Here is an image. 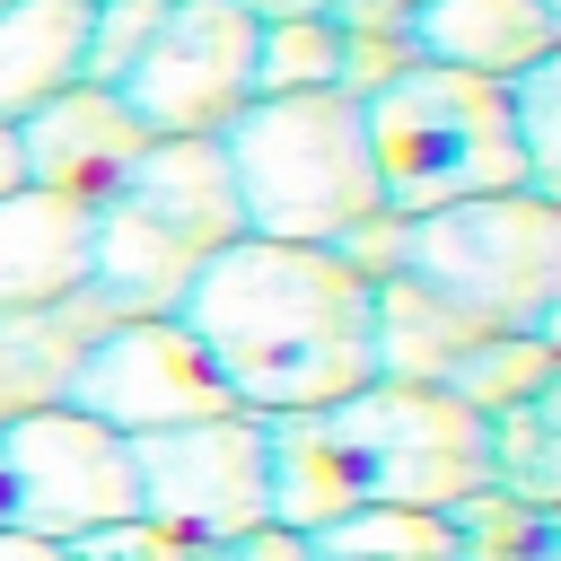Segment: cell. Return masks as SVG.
<instances>
[{"mask_svg":"<svg viewBox=\"0 0 561 561\" xmlns=\"http://www.w3.org/2000/svg\"><path fill=\"white\" fill-rule=\"evenodd\" d=\"M114 517H140L123 430H105L70 403L0 421V526L61 543V535H88V526H114Z\"/></svg>","mask_w":561,"mask_h":561,"instance_id":"6","label":"cell"},{"mask_svg":"<svg viewBox=\"0 0 561 561\" xmlns=\"http://www.w3.org/2000/svg\"><path fill=\"white\" fill-rule=\"evenodd\" d=\"M342 88V18H263L254 26V96Z\"/></svg>","mask_w":561,"mask_h":561,"instance_id":"21","label":"cell"},{"mask_svg":"<svg viewBox=\"0 0 561 561\" xmlns=\"http://www.w3.org/2000/svg\"><path fill=\"white\" fill-rule=\"evenodd\" d=\"M456 561H561V508H526L508 491H465L447 500Z\"/></svg>","mask_w":561,"mask_h":561,"instance_id":"19","label":"cell"},{"mask_svg":"<svg viewBox=\"0 0 561 561\" xmlns=\"http://www.w3.org/2000/svg\"><path fill=\"white\" fill-rule=\"evenodd\" d=\"M105 210H123V219H140V228L175 237L184 254H219V245H237V237H245V210H237V175H228L219 131L149 140V149L131 158V175L114 184V202H105Z\"/></svg>","mask_w":561,"mask_h":561,"instance_id":"11","label":"cell"},{"mask_svg":"<svg viewBox=\"0 0 561 561\" xmlns=\"http://www.w3.org/2000/svg\"><path fill=\"white\" fill-rule=\"evenodd\" d=\"M105 307L79 289L61 307H0V421H26V412H53L96 342Z\"/></svg>","mask_w":561,"mask_h":561,"instance_id":"15","label":"cell"},{"mask_svg":"<svg viewBox=\"0 0 561 561\" xmlns=\"http://www.w3.org/2000/svg\"><path fill=\"white\" fill-rule=\"evenodd\" d=\"M61 403L88 412V421H105V430H123V438L237 412L228 377H219L210 351L184 333V316H105Z\"/></svg>","mask_w":561,"mask_h":561,"instance_id":"7","label":"cell"},{"mask_svg":"<svg viewBox=\"0 0 561 561\" xmlns=\"http://www.w3.org/2000/svg\"><path fill=\"white\" fill-rule=\"evenodd\" d=\"M0 561H61L53 535H26V526H0Z\"/></svg>","mask_w":561,"mask_h":561,"instance_id":"25","label":"cell"},{"mask_svg":"<svg viewBox=\"0 0 561 561\" xmlns=\"http://www.w3.org/2000/svg\"><path fill=\"white\" fill-rule=\"evenodd\" d=\"M9 131H18L26 184H35V193H61V202H79V210H105L114 184L131 175V158L158 140V131H149L114 88H96V79L44 96V105H35L26 123H9Z\"/></svg>","mask_w":561,"mask_h":561,"instance_id":"10","label":"cell"},{"mask_svg":"<svg viewBox=\"0 0 561 561\" xmlns=\"http://www.w3.org/2000/svg\"><path fill=\"white\" fill-rule=\"evenodd\" d=\"M88 245H96V210L9 184L0 193V307H61L88 289Z\"/></svg>","mask_w":561,"mask_h":561,"instance_id":"13","label":"cell"},{"mask_svg":"<svg viewBox=\"0 0 561 561\" xmlns=\"http://www.w3.org/2000/svg\"><path fill=\"white\" fill-rule=\"evenodd\" d=\"M114 96L158 140L228 131V114L254 96V18L237 0H167V18L149 26V44L114 79Z\"/></svg>","mask_w":561,"mask_h":561,"instance_id":"8","label":"cell"},{"mask_svg":"<svg viewBox=\"0 0 561 561\" xmlns=\"http://www.w3.org/2000/svg\"><path fill=\"white\" fill-rule=\"evenodd\" d=\"M316 561H456L447 508H342L324 526H307Z\"/></svg>","mask_w":561,"mask_h":561,"instance_id":"18","label":"cell"},{"mask_svg":"<svg viewBox=\"0 0 561 561\" xmlns=\"http://www.w3.org/2000/svg\"><path fill=\"white\" fill-rule=\"evenodd\" d=\"M403 280L491 333H561V193L508 184L403 219Z\"/></svg>","mask_w":561,"mask_h":561,"instance_id":"4","label":"cell"},{"mask_svg":"<svg viewBox=\"0 0 561 561\" xmlns=\"http://www.w3.org/2000/svg\"><path fill=\"white\" fill-rule=\"evenodd\" d=\"M482 316H465V307H447V298H430L421 280H368V342H377V377L386 386H430V394H447V377L482 351Z\"/></svg>","mask_w":561,"mask_h":561,"instance_id":"14","label":"cell"},{"mask_svg":"<svg viewBox=\"0 0 561 561\" xmlns=\"http://www.w3.org/2000/svg\"><path fill=\"white\" fill-rule=\"evenodd\" d=\"M552 377H561V333H482V351L447 377V403H465L482 421V412H500Z\"/></svg>","mask_w":561,"mask_h":561,"instance_id":"20","label":"cell"},{"mask_svg":"<svg viewBox=\"0 0 561 561\" xmlns=\"http://www.w3.org/2000/svg\"><path fill=\"white\" fill-rule=\"evenodd\" d=\"M508 88V131H517V158H526V184L535 193H561V123H552V88H561V53L526 61Z\"/></svg>","mask_w":561,"mask_h":561,"instance_id":"22","label":"cell"},{"mask_svg":"<svg viewBox=\"0 0 561 561\" xmlns=\"http://www.w3.org/2000/svg\"><path fill=\"white\" fill-rule=\"evenodd\" d=\"M482 491H508L526 508H561V377L482 412Z\"/></svg>","mask_w":561,"mask_h":561,"instance_id":"17","label":"cell"},{"mask_svg":"<svg viewBox=\"0 0 561 561\" xmlns=\"http://www.w3.org/2000/svg\"><path fill=\"white\" fill-rule=\"evenodd\" d=\"M9 184H26V167H18V131L0 123V193H9Z\"/></svg>","mask_w":561,"mask_h":561,"instance_id":"27","label":"cell"},{"mask_svg":"<svg viewBox=\"0 0 561 561\" xmlns=\"http://www.w3.org/2000/svg\"><path fill=\"white\" fill-rule=\"evenodd\" d=\"M175 316L228 377L237 412H316V403L377 386L368 280L342 272L324 245L237 237L202 254Z\"/></svg>","mask_w":561,"mask_h":561,"instance_id":"1","label":"cell"},{"mask_svg":"<svg viewBox=\"0 0 561 561\" xmlns=\"http://www.w3.org/2000/svg\"><path fill=\"white\" fill-rule=\"evenodd\" d=\"M412 9H421V0H342L333 18H342V26H403Z\"/></svg>","mask_w":561,"mask_h":561,"instance_id":"24","label":"cell"},{"mask_svg":"<svg viewBox=\"0 0 561 561\" xmlns=\"http://www.w3.org/2000/svg\"><path fill=\"white\" fill-rule=\"evenodd\" d=\"M131 500L149 526L228 543L263 526V412H219L184 430H140L131 438Z\"/></svg>","mask_w":561,"mask_h":561,"instance_id":"9","label":"cell"},{"mask_svg":"<svg viewBox=\"0 0 561 561\" xmlns=\"http://www.w3.org/2000/svg\"><path fill=\"white\" fill-rule=\"evenodd\" d=\"M219 552H228V561H316V552H307V535H298V526H272V517H263V526H245V535H228Z\"/></svg>","mask_w":561,"mask_h":561,"instance_id":"23","label":"cell"},{"mask_svg":"<svg viewBox=\"0 0 561 561\" xmlns=\"http://www.w3.org/2000/svg\"><path fill=\"white\" fill-rule=\"evenodd\" d=\"M237 9H245V18L263 26V18H333L342 0H237Z\"/></svg>","mask_w":561,"mask_h":561,"instance_id":"26","label":"cell"},{"mask_svg":"<svg viewBox=\"0 0 561 561\" xmlns=\"http://www.w3.org/2000/svg\"><path fill=\"white\" fill-rule=\"evenodd\" d=\"M403 44L438 70L517 79L526 61L561 53V0H421L403 18Z\"/></svg>","mask_w":561,"mask_h":561,"instance_id":"12","label":"cell"},{"mask_svg":"<svg viewBox=\"0 0 561 561\" xmlns=\"http://www.w3.org/2000/svg\"><path fill=\"white\" fill-rule=\"evenodd\" d=\"M482 491V421L430 386H359L316 412H263L272 526H324L342 508H447Z\"/></svg>","mask_w":561,"mask_h":561,"instance_id":"2","label":"cell"},{"mask_svg":"<svg viewBox=\"0 0 561 561\" xmlns=\"http://www.w3.org/2000/svg\"><path fill=\"white\" fill-rule=\"evenodd\" d=\"M245 237L272 245H333L351 219L386 210L377 167H368V114L342 88H298V96H245L219 131Z\"/></svg>","mask_w":561,"mask_h":561,"instance_id":"3","label":"cell"},{"mask_svg":"<svg viewBox=\"0 0 561 561\" xmlns=\"http://www.w3.org/2000/svg\"><path fill=\"white\" fill-rule=\"evenodd\" d=\"M359 114H368L377 202L403 210V219H412V210H447V202L526 184V158H517L508 88H500V79L412 61V70H403L394 88H377Z\"/></svg>","mask_w":561,"mask_h":561,"instance_id":"5","label":"cell"},{"mask_svg":"<svg viewBox=\"0 0 561 561\" xmlns=\"http://www.w3.org/2000/svg\"><path fill=\"white\" fill-rule=\"evenodd\" d=\"M96 0H0V123H26L44 96L79 88Z\"/></svg>","mask_w":561,"mask_h":561,"instance_id":"16","label":"cell"}]
</instances>
